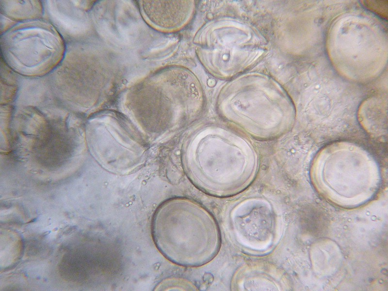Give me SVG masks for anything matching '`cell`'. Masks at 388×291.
I'll list each match as a JSON object with an SVG mask.
<instances>
[{"mask_svg":"<svg viewBox=\"0 0 388 291\" xmlns=\"http://www.w3.org/2000/svg\"><path fill=\"white\" fill-rule=\"evenodd\" d=\"M152 234L159 251L182 266L209 262L220 247L219 229L211 214L182 198H171L159 206L153 217Z\"/></svg>","mask_w":388,"mask_h":291,"instance_id":"cell-1","label":"cell"},{"mask_svg":"<svg viewBox=\"0 0 388 291\" xmlns=\"http://www.w3.org/2000/svg\"><path fill=\"white\" fill-rule=\"evenodd\" d=\"M269 208H238L232 224L239 243L258 253L268 250L272 238V219Z\"/></svg>","mask_w":388,"mask_h":291,"instance_id":"cell-2","label":"cell"}]
</instances>
